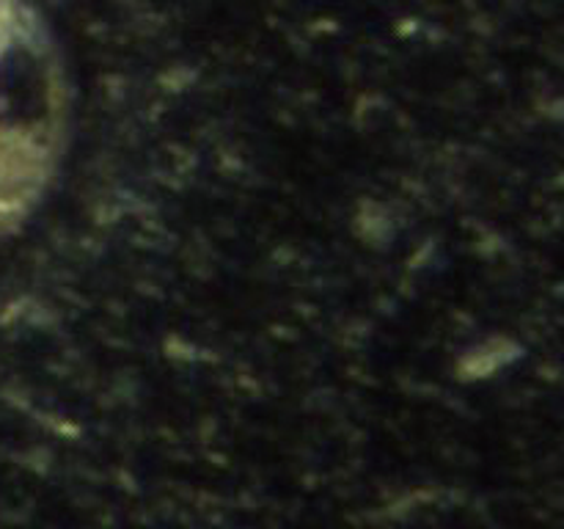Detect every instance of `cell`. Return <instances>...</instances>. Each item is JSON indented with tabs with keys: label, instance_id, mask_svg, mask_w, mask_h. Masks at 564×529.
Masks as SVG:
<instances>
[{
	"label": "cell",
	"instance_id": "obj_1",
	"mask_svg": "<svg viewBox=\"0 0 564 529\" xmlns=\"http://www.w3.org/2000/svg\"><path fill=\"white\" fill-rule=\"evenodd\" d=\"M42 69V39L31 11L22 0H0V182H3L6 141L11 136L9 110L20 97V86Z\"/></svg>",
	"mask_w": 564,
	"mask_h": 529
}]
</instances>
